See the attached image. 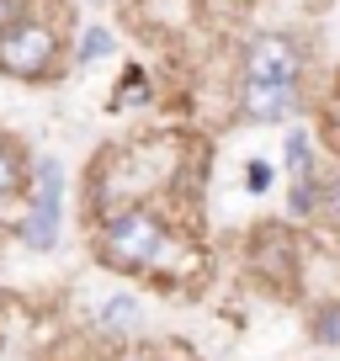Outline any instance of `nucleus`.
Wrapping results in <instances>:
<instances>
[{"mask_svg":"<svg viewBox=\"0 0 340 361\" xmlns=\"http://www.w3.org/2000/svg\"><path fill=\"white\" fill-rule=\"evenodd\" d=\"M170 245H176L170 224L154 207H138V202L107 213L102 228H96V255L112 271H154L159 260L170 255Z\"/></svg>","mask_w":340,"mask_h":361,"instance_id":"f257e3e1","label":"nucleus"},{"mask_svg":"<svg viewBox=\"0 0 340 361\" xmlns=\"http://www.w3.org/2000/svg\"><path fill=\"white\" fill-rule=\"evenodd\" d=\"M64 64V32L54 16H43L37 6H27L22 16L0 27V75L6 80H54Z\"/></svg>","mask_w":340,"mask_h":361,"instance_id":"f03ea898","label":"nucleus"},{"mask_svg":"<svg viewBox=\"0 0 340 361\" xmlns=\"http://www.w3.org/2000/svg\"><path fill=\"white\" fill-rule=\"evenodd\" d=\"M27 250H59L64 239V165L54 154L32 159V180H27V207L11 228Z\"/></svg>","mask_w":340,"mask_h":361,"instance_id":"7ed1b4c3","label":"nucleus"},{"mask_svg":"<svg viewBox=\"0 0 340 361\" xmlns=\"http://www.w3.org/2000/svg\"><path fill=\"white\" fill-rule=\"evenodd\" d=\"M303 54L287 32H261L245 48V85H298Z\"/></svg>","mask_w":340,"mask_h":361,"instance_id":"20e7f679","label":"nucleus"},{"mask_svg":"<svg viewBox=\"0 0 340 361\" xmlns=\"http://www.w3.org/2000/svg\"><path fill=\"white\" fill-rule=\"evenodd\" d=\"M287 170H293V213H314V144H308L303 128H293L287 133Z\"/></svg>","mask_w":340,"mask_h":361,"instance_id":"39448f33","label":"nucleus"},{"mask_svg":"<svg viewBox=\"0 0 340 361\" xmlns=\"http://www.w3.org/2000/svg\"><path fill=\"white\" fill-rule=\"evenodd\" d=\"M239 106H245L250 123H277V117H287L298 106V85H245Z\"/></svg>","mask_w":340,"mask_h":361,"instance_id":"423d86ee","label":"nucleus"},{"mask_svg":"<svg viewBox=\"0 0 340 361\" xmlns=\"http://www.w3.org/2000/svg\"><path fill=\"white\" fill-rule=\"evenodd\" d=\"M27 180H32V159L16 138L0 133V207H11L27 197Z\"/></svg>","mask_w":340,"mask_h":361,"instance_id":"0eeeda50","label":"nucleus"},{"mask_svg":"<svg viewBox=\"0 0 340 361\" xmlns=\"http://www.w3.org/2000/svg\"><path fill=\"white\" fill-rule=\"evenodd\" d=\"M138 319H144V314H138V298L117 293V298H107V303H102V314H96V324H102V329H107V335H112V340H128V335H133V329H138Z\"/></svg>","mask_w":340,"mask_h":361,"instance_id":"6e6552de","label":"nucleus"},{"mask_svg":"<svg viewBox=\"0 0 340 361\" xmlns=\"http://www.w3.org/2000/svg\"><path fill=\"white\" fill-rule=\"evenodd\" d=\"M112 54H117V37L107 27H85L75 43V64H96V59H112Z\"/></svg>","mask_w":340,"mask_h":361,"instance_id":"1a4fd4ad","label":"nucleus"},{"mask_svg":"<svg viewBox=\"0 0 340 361\" xmlns=\"http://www.w3.org/2000/svg\"><path fill=\"white\" fill-rule=\"evenodd\" d=\"M314 335H319V340H329V345H335V340H340V308H324V314L314 319Z\"/></svg>","mask_w":340,"mask_h":361,"instance_id":"9d476101","label":"nucleus"},{"mask_svg":"<svg viewBox=\"0 0 340 361\" xmlns=\"http://www.w3.org/2000/svg\"><path fill=\"white\" fill-rule=\"evenodd\" d=\"M245 186H250V192H266V186H272V165H266V159H255V165L245 170Z\"/></svg>","mask_w":340,"mask_h":361,"instance_id":"9b49d317","label":"nucleus"},{"mask_svg":"<svg viewBox=\"0 0 340 361\" xmlns=\"http://www.w3.org/2000/svg\"><path fill=\"white\" fill-rule=\"evenodd\" d=\"M329 207H335V213H340V180H335V186H329Z\"/></svg>","mask_w":340,"mask_h":361,"instance_id":"f8f14e48","label":"nucleus"}]
</instances>
